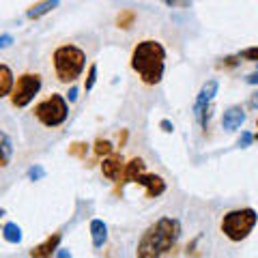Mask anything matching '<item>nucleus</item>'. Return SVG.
<instances>
[{"mask_svg": "<svg viewBox=\"0 0 258 258\" xmlns=\"http://www.w3.org/2000/svg\"><path fill=\"white\" fill-rule=\"evenodd\" d=\"M88 230H91V243L95 249H101L103 245L108 243V224L99 220V217H95L88 224Z\"/></svg>", "mask_w": 258, "mask_h": 258, "instance_id": "4468645a", "label": "nucleus"}, {"mask_svg": "<svg viewBox=\"0 0 258 258\" xmlns=\"http://www.w3.org/2000/svg\"><path fill=\"white\" fill-rule=\"evenodd\" d=\"M256 71H258V62H256Z\"/></svg>", "mask_w": 258, "mask_h": 258, "instance_id": "f704fd0d", "label": "nucleus"}, {"mask_svg": "<svg viewBox=\"0 0 258 258\" xmlns=\"http://www.w3.org/2000/svg\"><path fill=\"white\" fill-rule=\"evenodd\" d=\"M159 127H161V132H164V134H172V132H174L172 120H168V118H161V120H159Z\"/></svg>", "mask_w": 258, "mask_h": 258, "instance_id": "bb28decb", "label": "nucleus"}, {"mask_svg": "<svg viewBox=\"0 0 258 258\" xmlns=\"http://www.w3.org/2000/svg\"><path fill=\"white\" fill-rule=\"evenodd\" d=\"M127 138H129V132H127V129H120V134H118V149H120V147H125V144H127Z\"/></svg>", "mask_w": 258, "mask_h": 258, "instance_id": "c756f323", "label": "nucleus"}, {"mask_svg": "<svg viewBox=\"0 0 258 258\" xmlns=\"http://www.w3.org/2000/svg\"><path fill=\"white\" fill-rule=\"evenodd\" d=\"M13 84H15V76H13V69L9 64L0 62V99L9 97L13 91Z\"/></svg>", "mask_w": 258, "mask_h": 258, "instance_id": "2eb2a0df", "label": "nucleus"}, {"mask_svg": "<svg viewBox=\"0 0 258 258\" xmlns=\"http://www.w3.org/2000/svg\"><path fill=\"white\" fill-rule=\"evenodd\" d=\"M217 88H220V82L217 80H209V82L203 84V88H200V93L196 95V101H194V116H200L205 110H209L213 106V99H215V95H217Z\"/></svg>", "mask_w": 258, "mask_h": 258, "instance_id": "0eeeda50", "label": "nucleus"}, {"mask_svg": "<svg viewBox=\"0 0 258 258\" xmlns=\"http://www.w3.org/2000/svg\"><path fill=\"white\" fill-rule=\"evenodd\" d=\"M60 241H62V232H54V235L47 237L43 243H39V245L32 247L30 252H28V256H32V258H50V256H56V249H58Z\"/></svg>", "mask_w": 258, "mask_h": 258, "instance_id": "9b49d317", "label": "nucleus"}, {"mask_svg": "<svg viewBox=\"0 0 258 258\" xmlns=\"http://www.w3.org/2000/svg\"><path fill=\"white\" fill-rule=\"evenodd\" d=\"M88 151H91V144H88V142H71L69 149H67L69 155L76 157V159H86Z\"/></svg>", "mask_w": 258, "mask_h": 258, "instance_id": "aec40b11", "label": "nucleus"}, {"mask_svg": "<svg viewBox=\"0 0 258 258\" xmlns=\"http://www.w3.org/2000/svg\"><path fill=\"white\" fill-rule=\"evenodd\" d=\"M97 74H99V67H97V62H91L86 69V80H84V91L91 93L95 84H97Z\"/></svg>", "mask_w": 258, "mask_h": 258, "instance_id": "412c9836", "label": "nucleus"}, {"mask_svg": "<svg viewBox=\"0 0 258 258\" xmlns=\"http://www.w3.org/2000/svg\"><path fill=\"white\" fill-rule=\"evenodd\" d=\"M245 82H247V84H254V86H258V71H256V74H249V76L245 78Z\"/></svg>", "mask_w": 258, "mask_h": 258, "instance_id": "2f4dec72", "label": "nucleus"}, {"mask_svg": "<svg viewBox=\"0 0 258 258\" xmlns=\"http://www.w3.org/2000/svg\"><path fill=\"white\" fill-rule=\"evenodd\" d=\"M252 142H254V134H249V132H241V138H239V147H241V149H247Z\"/></svg>", "mask_w": 258, "mask_h": 258, "instance_id": "a878e982", "label": "nucleus"}, {"mask_svg": "<svg viewBox=\"0 0 258 258\" xmlns=\"http://www.w3.org/2000/svg\"><path fill=\"white\" fill-rule=\"evenodd\" d=\"M52 64L60 84H76L86 69V52L74 43L58 45L52 54Z\"/></svg>", "mask_w": 258, "mask_h": 258, "instance_id": "7ed1b4c3", "label": "nucleus"}, {"mask_svg": "<svg viewBox=\"0 0 258 258\" xmlns=\"http://www.w3.org/2000/svg\"><path fill=\"white\" fill-rule=\"evenodd\" d=\"M239 58L241 60H247V62H258V45L252 47H245V50L239 52Z\"/></svg>", "mask_w": 258, "mask_h": 258, "instance_id": "4be33fe9", "label": "nucleus"}, {"mask_svg": "<svg viewBox=\"0 0 258 258\" xmlns=\"http://www.w3.org/2000/svg\"><path fill=\"white\" fill-rule=\"evenodd\" d=\"M147 172V161H144L142 157H134V159H129L125 161V170H123V176H120V181L116 183V194H123L125 189V185L129 183H136L138 181V176Z\"/></svg>", "mask_w": 258, "mask_h": 258, "instance_id": "6e6552de", "label": "nucleus"}, {"mask_svg": "<svg viewBox=\"0 0 258 258\" xmlns=\"http://www.w3.org/2000/svg\"><path fill=\"white\" fill-rule=\"evenodd\" d=\"M239 62H241L239 54L237 56H226V58H222V62H217V67L220 69H235Z\"/></svg>", "mask_w": 258, "mask_h": 258, "instance_id": "b1692460", "label": "nucleus"}, {"mask_svg": "<svg viewBox=\"0 0 258 258\" xmlns=\"http://www.w3.org/2000/svg\"><path fill=\"white\" fill-rule=\"evenodd\" d=\"M5 215V209H0V217H3Z\"/></svg>", "mask_w": 258, "mask_h": 258, "instance_id": "473e14b6", "label": "nucleus"}, {"mask_svg": "<svg viewBox=\"0 0 258 258\" xmlns=\"http://www.w3.org/2000/svg\"><path fill=\"white\" fill-rule=\"evenodd\" d=\"M164 3L166 7H172V9H189L191 7V0H159Z\"/></svg>", "mask_w": 258, "mask_h": 258, "instance_id": "393cba45", "label": "nucleus"}, {"mask_svg": "<svg viewBox=\"0 0 258 258\" xmlns=\"http://www.w3.org/2000/svg\"><path fill=\"white\" fill-rule=\"evenodd\" d=\"M245 110L241 106H230L228 110H224V116H222V127L228 129V132H235V129H241V125L245 123Z\"/></svg>", "mask_w": 258, "mask_h": 258, "instance_id": "f8f14e48", "label": "nucleus"}, {"mask_svg": "<svg viewBox=\"0 0 258 258\" xmlns=\"http://www.w3.org/2000/svg\"><path fill=\"white\" fill-rule=\"evenodd\" d=\"M256 129H258V118H256Z\"/></svg>", "mask_w": 258, "mask_h": 258, "instance_id": "72a5a7b5", "label": "nucleus"}, {"mask_svg": "<svg viewBox=\"0 0 258 258\" xmlns=\"http://www.w3.org/2000/svg\"><path fill=\"white\" fill-rule=\"evenodd\" d=\"M43 88V78L39 74H32V71H26L15 78V84H13V91L9 95V101L15 110H24L28 108L32 101L37 99V95L41 93Z\"/></svg>", "mask_w": 258, "mask_h": 258, "instance_id": "423d86ee", "label": "nucleus"}, {"mask_svg": "<svg viewBox=\"0 0 258 258\" xmlns=\"http://www.w3.org/2000/svg\"><path fill=\"white\" fill-rule=\"evenodd\" d=\"M67 101H69V103H76V101H78V86L71 84L69 93H67Z\"/></svg>", "mask_w": 258, "mask_h": 258, "instance_id": "c85d7f7f", "label": "nucleus"}, {"mask_svg": "<svg viewBox=\"0 0 258 258\" xmlns=\"http://www.w3.org/2000/svg\"><path fill=\"white\" fill-rule=\"evenodd\" d=\"M123 170H125V159L120 153H110L108 157H103L101 161V174L106 176L110 183H118L120 176H123Z\"/></svg>", "mask_w": 258, "mask_h": 258, "instance_id": "1a4fd4ad", "label": "nucleus"}, {"mask_svg": "<svg viewBox=\"0 0 258 258\" xmlns=\"http://www.w3.org/2000/svg\"><path fill=\"white\" fill-rule=\"evenodd\" d=\"M26 176H28V181H41V179H45V168L39 166V164L30 166L28 172H26Z\"/></svg>", "mask_w": 258, "mask_h": 258, "instance_id": "5701e85b", "label": "nucleus"}, {"mask_svg": "<svg viewBox=\"0 0 258 258\" xmlns=\"http://www.w3.org/2000/svg\"><path fill=\"white\" fill-rule=\"evenodd\" d=\"M166 47L155 39H144L134 47L129 64L147 86H157L166 74Z\"/></svg>", "mask_w": 258, "mask_h": 258, "instance_id": "f03ea898", "label": "nucleus"}, {"mask_svg": "<svg viewBox=\"0 0 258 258\" xmlns=\"http://www.w3.org/2000/svg\"><path fill=\"white\" fill-rule=\"evenodd\" d=\"M136 185L144 187V191H147V198H159V196H164L166 189H168L164 176H159V174H149V172L140 174L138 181H136Z\"/></svg>", "mask_w": 258, "mask_h": 258, "instance_id": "9d476101", "label": "nucleus"}, {"mask_svg": "<svg viewBox=\"0 0 258 258\" xmlns=\"http://www.w3.org/2000/svg\"><path fill=\"white\" fill-rule=\"evenodd\" d=\"M183 235V226L176 217H159L157 222H153L147 230L142 232V237L136 247V256L138 258H159L170 254L179 243Z\"/></svg>", "mask_w": 258, "mask_h": 258, "instance_id": "f257e3e1", "label": "nucleus"}, {"mask_svg": "<svg viewBox=\"0 0 258 258\" xmlns=\"http://www.w3.org/2000/svg\"><path fill=\"white\" fill-rule=\"evenodd\" d=\"M13 43V35H9V32H3L0 35V47H9Z\"/></svg>", "mask_w": 258, "mask_h": 258, "instance_id": "cd10ccee", "label": "nucleus"}, {"mask_svg": "<svg viewBox=\"0 0 258 258\" xmlns=\"http://www.w3.org/2000/svg\"><path fill=\"white\" fill-rule=\"evenodd\" d=\"M247 108L258 110V91H256L254 95H249V99H247Z\"/></svg>", "mask_w": 258, "mask_h": 258, "instance_id": "7c9ffc66", "label": "nucleus"}, {"mask_svg": "<svg viewBox=\"0 0 258 258\" xmlns=\"http://www.w3.org/2000/svg\"><path fill=\"white\" fill-rule=\"evenodd\" d=\"M3 239L7 241V243H11V245H20L22 243V228H20V224H15V222H7L3 226Z\"/></svg>", "mask_w": 258, "mask_h": 258, "instance_id": "f3484780", "label": "nucleus"}, {"mask_svg": "<svg viewBox=\"0 0 258 258\" xmlns=\"http://www.w3.org/2000/svg\"><path fill=\"white\" fill-rule=\"evenodd\" d=\"M58 7H60V0H39V3H35L26 9V20L37 22V20L45 18L47 13H52L54 9H58Z\"/></svg>", "mask_w": 258, "mask_h": 258, "instance_id": "ddd939ff", "label": "nucleus"}, {"mask_svg": "<svg viewBox=\"0 0 258 258\" xmlns=\"http://www.w3.org/2000/svg\"><path fill=\"white\" fill-rule=\"evenodd\" d=\"M93 153L97 157H108L110 153H114V144H112L108 138H97L95 144H93Z\"/></svg>", "mask_w": 258, "mask_h": 258, "instance_id": "6ab92c4d", "label": "nucleus"}, {"mask_svg": "<svg viewBox=\"0 0 258 258\" xmlns=\"http://www.w3.org/2000/svg\"><path fill=\"white\" fill-rule=\"evenodd\" d=\"M258 224V213L254 209H232V211L224 213L222 222H220V230L222 235L232 241V243H241V241H245L249 235H252V230L256 228Z\"/></svg>", "mask_w": 258, "mask_h": 258, "instance_id": "20e7f679", "label": "nucleus"}, {"mask_svg": "<svg viewBox=\"0 0 258 258\" xmlns=\"http://www.w3.org/2000/svg\"><path fill=\"white\" fill-rule=\"evenodd\" d=\"M32 114H35V118L43 127L56 129L69 118V101L64 95L52 93L50 97H45V99H41L37 103L35 110H32Z\"/></svg>", "mask_w": 258, "mask_h": 258, "instance_id": "39448f33", "label": "nucleus"}, {"mask_svg": "<svg viewBox=\"0 0 258 258\" xmlns=\"http://www.w3.org/2000/svg\"><path fill=\"white\" fill-rule=\"evenodd\" d=\"M13 159V140L9 134L0 129V168H7Z\"/></svg>", "mask_w": 258, "mask_h": 258, "instance_id": "dca6fc26", "label": "nucleus"}, {"mask_svg": "<svg viewBox=\"0 0 258 258\" xmlns=\"http://www.w3.org/2000/svg\"><path fill=\"white\" fill-rule=\"evenodd\" d=\"M136 24V11L132 9H123L116 15V26L120 30H132V26Z\"/></svg>", "mask_w": 258, "mask_h": 258, "instance_id": "a211bd4d", "label": "nucleus"}]
</instances>
